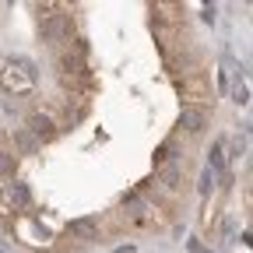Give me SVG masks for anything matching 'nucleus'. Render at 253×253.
Returning <instances> with one entry per match:
<instances>
[{"instance_id":"f257e3e1","label":"nucleus","mask_w":253,"mask_h":253,"mask_svg":"<svg viewBox=\"0 0 253 253\" xmlns=\"http://www.w3.org/2000/svg\"><path fill=\"white\" fill-rule=\"evenodd\" d=\"M36 63H32L28 56H11L4 63V71H0V84H4L7 91H28L32 84H36Z\"/></svg>"},{"instance_id":"f03ea898","label":"nucleus","mask_w":253,"mask_h":253,"mask_svg":"<svg viewBox=\"0 0 253 253\" xmlns=\"http://www.w3.org/2000/svg\"><path fill=\"white\" fill-rule=\"evenodd\" d=\"M42 42H63V39H71V32H74V21H71V14H46L42 18Z\"/></svg>"},{"instance_id":"7ed1b4c3","label":"nucleus","mask_w":253,"mask_h":253,"mask_svg":"<svg viewBox=\"0 0 253 253\" xmlns=\"http://www.w3.org/2000/svg\"><path fill=\"white\" fill-rule=\"evenodd\" d=\"M56 67H60V78L63 81H78V78H84L88 71H84V56L74 49H67V53H60V60H56Z\"/></svg>"},{"instance_id":"20e7f679","label":"nucleus","mask_w":253,"mask_h":253,"mask_svg":"<svg viewBox=\"0 0 253 253\" xmlns=\"http://www.w3.org/2000/svg\"><path fill=\"white\" fill-rule=\"evenodd\" d=\"M25 130L42 144V141H53V137H56V123H53V116H46V113H32L28 123H25Z\"/></svg>"},{"instance_id":"39448f33","label":"nucleus","mask_w":253,"mask_h":253,"mask_svg":"<svg viewBox=\"0 0 253 253\" xmlns=\"http://www.w3.org/2000/svg\"><path fill=\"white\" fill-rule=\"evenodd\" d=\"M204 123H208V113H204L201 106H186V109L179 113V126H183L186 134H201Z\"/></svg>"},{"instance_id":"423d86ee","label":"nucleus","mask_w":253,"mask_h":253,"mask_svg":"<svg viewBox=\"0 0 253 253\" xmlns=\"http://www.w3.org/2000/svg\"><path fill=\"white\" fill-rule=\"evenodd\" d=\"M67 232L78 243H95V239H99V225H95V218H74L71 225H67Z\"/></svg>"},{"instance_id":"0eeeda50","label":"nucleus","mask_w":253,"mask_h":253,"mask_svg":"<svg viewBox=\"0 0 253 253\" xmlns=\"http://www.w3.org/2000/svg\"><path fill=\"white\" fill-rule=\"evenodd\" d=\"M158 179H162V186H166V190H176V186H179V179H183V166L172 158V162H166L162 169H158Z\"/></svg>"},{"instance_id":"6e6552de","label":"nucleus","mask_w":253,"mask_h":253,"mask_svg":"<svg viewBox=\"0 0 253 253\" xmlns=\"http://www.w3.org/2000/svg\"><path fill=\"white\" fill-rule=\"evenodd\" d=\"M14 148H18L21 155H36V151H39L42 144H39L36 137H32V134L25 130V126H18V130H14Z\"/></svg>"},{"instance_id":"1a4fd4ad","label":"nucleus","mask_w":253,"mask_h":253,"mask_svg":"<svg viewBox=\"0 0 253 253\" xmlns=\"http://www.w3.org/2000/svg\"><path fill=\"white\" fill-rule=\"evenodd\" d=\"M225 166H229V155H225V137H218L214 141V148H211V172H225Z\"/></svg>"},{"instance_id":"9d476101","label":"nucleus","mask_w":253,"mask_h":253,"mask_svg":"<svg viewBox=\"0 0 253 253\" xmlns=\"http://www.w3.org/2000/svg\"><path fill=\"white\" fill-rule=\"evenodd\" d=\"M7 197H11V204H14L18 211L32 204V194H28V186H25V183H11V190H7Z\"/></svg>"},{"instance_id":"9b49d317","label":"nucleus","mask_w":253,"mask_h":253,"mask_svg":"<svg viewBox=\"0 0 253 253\" xmlns=\"http://www.w3.org/2000/svg\"><path fill=\"white\" fill-rule=\"evenodd\" d=\"M232 102H236V106H246V102H250V84H246V78H232Z\"/></svg>"},{"instance_id":"f8f14e48","label":"nucleus","mask_w":253,"mask_h":253,"mask_svg":"<svg viewBox=\"0 0 253 253\" xmlns=\"http://www.w3.org/2000/svg\"><path fill=\"white\" fill-rule=\"evenodd\" d=\"M14 172V155L11 151H0V179Z\"/></svg>"},{"instance_id":"ddd939ff","label":"nucleus","mask_w":253,"mask_h":253,"mask_svg":"<svg viewBox=\"0 0 253 253\" xmlns=\"http://www.w3.org/2000/svg\"><path fill=\"white\" fill-rule=\"evenodd\" d=\"M166 162H172V144H162L155 151V169H162Z\"/></svg>"},{"instance_id":"4468645a","label":"nucleus","mask_w":253,"mask_h":253,"mask_svg":"<svg viewBox=\"0 0 253 253\" xmlns=\"http://www.w3.org/2000/svg\"><path fill=\"white\" fill-rule=\"evenodd\" d=\"M211 183H214V172H211V169H204V176H201V194H208Z\"/></svg>"}]
</instances>
